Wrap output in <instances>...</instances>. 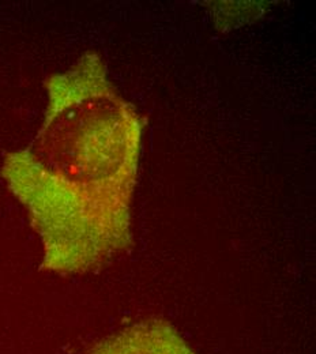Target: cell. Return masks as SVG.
I'll return each mask as SVG.
<instances>
[{
  "label": "cell",
  "mask_w": 316,
  "mask_h": 354,
  "mask_svg": "<svg viewBox=\"0 0 316 354\" xmlns=\"http://www.w3.org/2000/svg\"><path fill=\"white\" fill-rule=\"evenodd\" d=\"M86 354H196L168 322L147 319L97 342Z\"/></svg>",
  "instance_id": "obj_1"
}]
</instances>
